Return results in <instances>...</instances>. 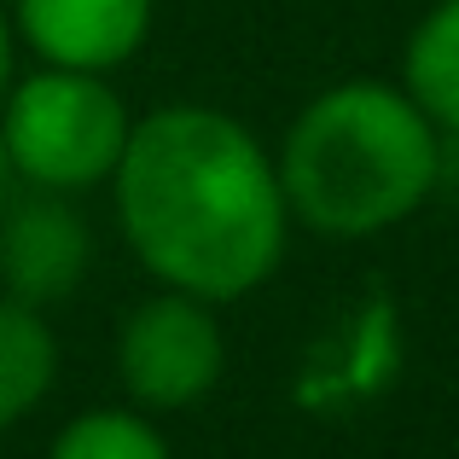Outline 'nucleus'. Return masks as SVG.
<instances>
[{
    "mask_svg": "<svg viewBox=\"0 0 459 459\" xmlns=\"http://www.w3.org/2000/svg\"><path fill=\"white\" fill-rule=\"evenodd\" d=\"M117 221L140 268L169 291L233 303L285 256L280 163L238 117L210 105H163L128 128L111 175Z\"/></svg>",
    "mask_w": 459,
    "mask_h": 459,
    "instance_id": "obj_1",
    "label": "nucleus"
},
{
    "mask_svg": "<svg viewBox=\"0 0 459 459\" xmlns=\"http://www.w3.org/2000/svg\"><path fill=\"white\" fill-rule=\"evenodd\" d=\"M442 128L390 82H337L303 105L280 152L291 221L325 238H372L430 198Z\"/></svg>",
    "mask_w": 459,
    "mask_h": 459,
    "instance_id": "obj_2",
    "label": "nucleus"
},
{
    "mask_svg": "<svg viewBox=\"0 0 459 459\" xmlns=\"http://www.w3.org/2000/svg\"><path fill=\"white\" fill-rule=\"evenodd\" d=\"M128 128L134 117L100 70L47 65L12 82L0 105V146L12 157V175L35 192H65V198L117 175Z\"/></svg>",
    "mask_w": 459,
    "mask_h": 459,
    "instance_id": "obj_3",
    "label": "nucleus"
},
{
    "mask_svg": "<svg viewBox=\"0 0 459 459\" xmlns=\"http://www.w3.org/2000/svg\"><path fill=\"white\" fill-rule=\"evenodd\" d=\"M221 367L227 337L215 320V303H204V297L163 285V297H146L140 308H128L123 332H117V378L152 413L198 407L221 384Z\"/></svg>",
    "mask_w": 459,
    "mask_h": 459,
    "instance_id": "obj_4",
    "label": "nucleus"
},
{
    "mask_svg": "<svg viewBox=\"0 0 459 459\" xmlns=\"http://www.w3.org/2000/svg\"><path fill=\"white\" fill-rule=\"evenodd\" d=\"M88 250L93 238L65 192H30L0 221V280L30 308L58 303V297H70L82 285Z\"/></svg>",
    "mask_w": 459,
    "mask_h": 459,
    "instance_id": "obj_5",
    "label": "nucleus"
},
{
    "mask_svg": "<svg viewBox=\"0 0 459 459\" xmlns=\"http://www.w3.org/2000/svg\"><path fill=\"white\" fill-rule=\"evenodd\" d=\"M12 30L30 41L41 65L105 76L140 53L152 30V0H18Z\"/></svg>",
    "mask_w": 459,
    "mask_h": 459,
    "instance_id": "obj_6",
    "label": "nucleus"
},
{
    "mask_svg": "<svg viewBox=\"0 0 459 459\" xmlns=\"http://www.w3.org/2000/svg\"><path fill=\"white\" fill-rule=\"evenodd\" d=\"M58 378V337L41 308L6 297L0 303V430L30 419Z\"/></svg>",
    "mask_w": 459,
    "mask_h": 459,
    "instance_id": "obj_7",
    "label": "nucleus"
},
{
    "mask_svg": "<svg viewBox=\"0 0 459 459\" xmlns=\"http://www.w3.org/2000/svg\"><path fill=\"white\" fill-rule=\"evenodd\" d=\"M402 82L430 123L459 134V0H442L419 18V30L407 35Z\"/></svg>",
    "mask_w": 459,
    "mask_h": 459,
    "instance_id": "obj_8",
    "label": "nucleus"
},
{
    "mask_svg": "<svg viewBox=\"0 0 459 459\" xmlns=\"http://www.w3.org/2000/svg\"><path fill=\"white\" fill-rule=\"evenodd\" d=\"M47 459H169V442L134 407H93L58 430Z\"/></svg>",
    "mask_w": 459,
    "mask_h": 459,
    "instance_id": "obj_9",
    "label": "nucleus"
},
{
    "mask_svg": "<svg viewBox=\"0 0 459 459\" xmlns=\"http://www.w3.org/2000/svg\"><path fill=\"white\" fill-rule=\"evenodd\" d=\"M12 41H18V30H12V18L0 12V105H6L12 82H18V70H12Z\"/></svg>",
    "mask_w": 459,
    "mask_h": 459,
    "instance_id": "obj_10",
    "label": "nucleus"
},
{
    "mask_svg": "<svg viewBox=\"0 0 459 459\" xmlns=\"http://www.w3.org/2000/svg\"><path fill=\"white\" fill-rule=\"evenodd\" d=\"M6 180H18V175H12V157H6V146H0V186H6Z\"/></svg>",
    "mask_w": 459,
    "mask_h": 459,
    "instance_id": "obj_11",
    "label": "nucleus"
}]
</instances>
